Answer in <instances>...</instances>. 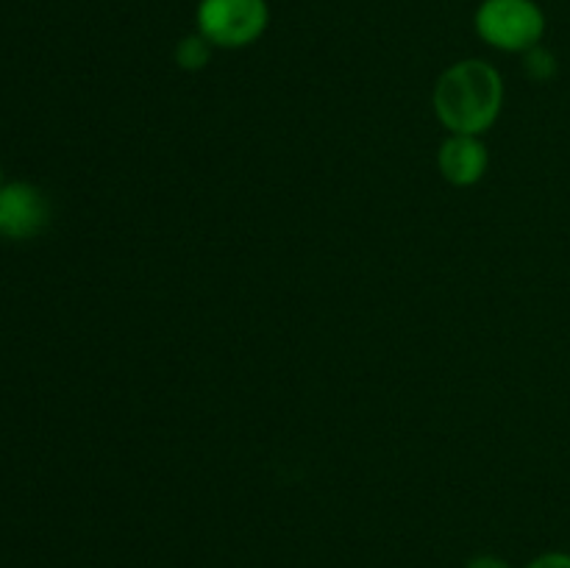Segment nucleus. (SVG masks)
Wrapping results in <instances>:
<instances>
[{
	"mask_svg": "<svg viewBox=\"0 0 570 568\" xmlns=\"http://www.w3.org/2000/svg\"><path fill=\"white\" fill-rule=\"evenodd\" d=\"M0 189H3V167H0Z\"/></svg>",
	"mask_w": 570,
	"mask_h": 568,
	"instance_id": "9d476101",
	"label": "nucleus"
},
{
	"mask_svg": "<svg viewBox=\"0 0 570 568\" xmlns=\"http://www.w3.org/2000/svg\"><path fill=\"white\" fill-rule=\"evenodd\" d=\"M523 70L534 81H549V78L557 76V56L543 45H534L532 50L523 53Z\"/></svg>",
	"mask_w": 570,
	"mask_h": 568,
	"instance_id": "0eeeda50",
	"label": "nucleus"
},
{
	"mask_svg": "<svg viewBox=\"0 0 570 568\" xmlns=\"http://www.w3.org/2000/svg\"><path fill=\"white\" fill-rule=\"evenodd\" d=\"M271 22L267 0H200L195 26L215 48H245L254 45Z\"/></svg>",
	"mask_w": 570,
	"mask_h": 568,
	"instance_id": "7ed1b4c3",
	"label": "nucleus"
},
{
	"mask_svg": "<svg viewBox=\"0 0 570 568\" xmlns=\"http://www.w3.org/2000/svg\"><path fill=\"white\" fill-rule=\"evenodd\" d=\"M440 173L456 187H471L488 170V148L471 134H451L438 154Z\"/></svg>",
	"mask_w": 570,
	"mask_h": 568,
	"instance_id": "39448f33",
	"label": "nucleus"
},
{
	"mask_svg": "<svg viewBox=\"0 0 570 568\" xmlns=\"http://www.w3.org/2000/svg\"><path fill=\"white\" fill-rule=\"evenodd\" d=\"M465 568H512L504 557L495 555H476L465 562Z\"/></svg>",
	"mask_w": 570,
	"mask_h": 568,
	"instance_id": "1a4fd4ad",
	"label": "nucleus"
},
{
	"mask_svg": "<svg viewBox=\"0 0 570 568\" xmlns=\"http://www.w3.org/2000/svg\"><path fill=\"white\" fill-rule=\"evenodd\" d=\"M212 48L215 45L204 37V33H187V37L178 39L176 45V65L181 70H204L212 59Z\"/></svg>",
	"mask_w": 570,
	"mask_h": 568,
	"instance_id": "423d86ee",
	"label": "nucleus"
},
{
	"mask_svg": "<svg viewBox=\"0 0 570 568\" xmlns=\"http://www.w3.org/2000/svg\"><path fill=\"white\" fill-rule=\"evenodd\" d=\"M504 104V81L499 70L482 59L456 61L434 87V111L451 134L479 137L499 117Z\"/></svg>",
	"mask_w": 570,
	"mask_h": 568,
	"instance_id": "f257e3e1",
	"label": "nucleus"
},
{
	"mask_svg": "<svg viewBox=\"0 0 570 568\" xmlns=\"http://www.w3.org/2000/svg\"><path fill=\"white\" fill-rule=\"evenodd\" d=\"M50 206L42 189L28 182H11L0 189V237L31 239L48 226Z\"/></svg>",
	"mask_w": 570,
	"mask_h": 568,
	"instance_id": "20e7f679",
	"label": "nucleus"
},
{
	"mask_svg": "<svg viewBox=\"0 0 570 568\" xmlns=\"http://www.w3.org/2000/svg\"><path fill=\"white\" fill-rule=\"evenodd\" d=\"M482 42L504 53H527L546 33V14L534 0H482L473 14Z\"/></svg>",
	"mask_w": 570,
	"mask_h": 568,
	"instance_id": "f03ea898",
	"label": "nucleus"
},
{
	"mask_svg": "<svg viewBox=\"0 0 570 568\" xmlns=\"http://www.w3.org/2000/svg\"><path fill=\"white\" fill-rule=\"evenodd\" d=\"M527 568H570L568 551H546V555L534 557Z\"/></svg>",
	"mask_w": 570,
	"mask_h": 568,
	"instance_id": "6e6552de",
	"label": "nucleus"
}]
</instances>
